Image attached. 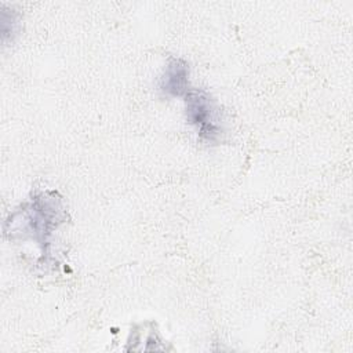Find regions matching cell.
I'll return each mask as SVG.
<instances>
[{
  "label": "cell",
  "instance_id": "obj_1",
  "mask_svg": "<svg viewBox=\"0 0 353 353\" xmlns=\"http://www.w3.org/2000/svg\"><path fill=\"white\" fill-rule=\"evenodd\" d=\"M65 208L55 192H40L17 210L6 221V233L14 236L29 234L41 247L43 255H48L54 230L65 221Z\"/></svg>",
  "mask_w": 353,
  "mask_h": 353
},
{
  "label": "cell",
  "instance_id": "obj_2",
  "mask_svg": "<svg viewBox=\"0 0 353 353\" xmlns=\"http://www.w3.org/2000/svg\"><path fill=\"white\" fill-rule=\"evenodd\" d=\"M183 98L186 119L199 137L205 142H216L222 134V123L215 101L207 91L196 88H190Z\"/></svg>",
  "mask_w": 353,
  "mask_h": 353
},
{
  "label": "cell",
  "instance_id": "obj_3",
  "mask_svg": "<svg viewBox=\"0 0 353 353\" xmlns=\"http://www.w3.org/2000/svg\"><path fill=\"white\" fill-rule=\"evenodd\" d=\"M159 88L167 97H185L190 90L188 62L181 58H170Z\"/></svg>",
  "mask_w": 353,
  "mask_h": 353
},
{
  "label": "cell",
  "instance_id": "obj_4",
  "mask_svg": "<svg viewBox=\"0 0 353 353\" xmlns=\"http://www.w3.org/2000/svg\"><path fill=\"white\" fill-rule=\"evenodd\" d=\"M19 22H21V14L18 11L6 10L1 8V39L6 44L8 40H14V37L18 34L19 30Z\"/></svg>",
  "mask_w": 353,
  "mask_h": 353
}]
</instances>
